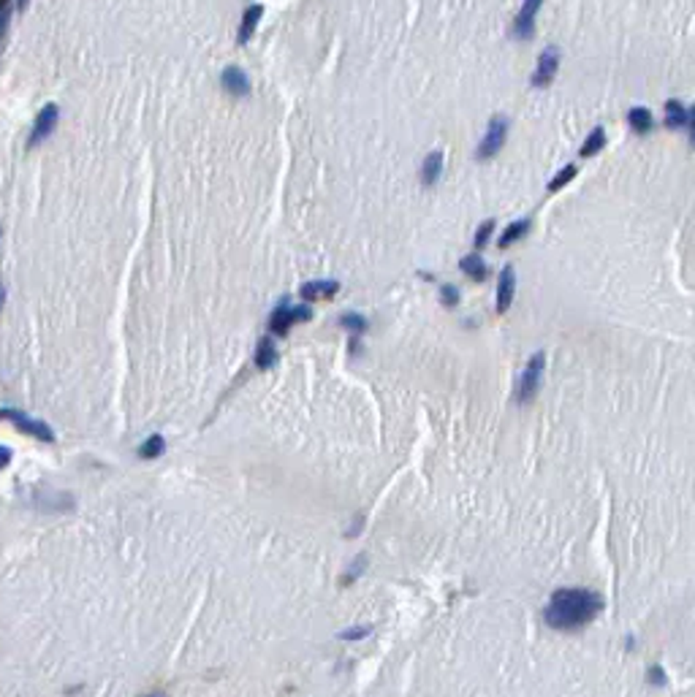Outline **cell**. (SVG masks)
I'll use <instances>...</instances> for the list:
<instances>
[{
    "instance_id": "obj_33",
    "label": "cell",
    "mask_w": 695,
    "mask_h": 697,
    "mask_svg": "<svg viewBox=\"0 0 695 697\" xmlns=\"http://www.w3.org/2000/svg\"><path fill=\"white\" fill-rule=\"evenodd\" d=\"M16 3H19V9H25V6H28V0H16Z\"/></svg>"
},
{
    "instance_id": "obj_21",
    "label": "cell",
    "mask_w": 695,
    "mask_h": 697,
    "mask_svg": "<svg viewBox=\"0 0 695 697\" xmlns=\"http://www.w3.org/2000/svg\"><path fill=\"white\" fill-rule=\"evenodd\" d=\"M340 326H342V329H348V331H354V334H364V331H367V320L361 318L359 312H348V315H342Z\"/></svg>"
},
{
    "instance_id": "obj_27",
    "label": "cell",
    "mask_w": 695,
    "mask_h": 697,
    "mask_svg": "<svg viewBox=\"0 0 695 697\" xmlns=\"http://www.w3.org/2000/svg\"><path fill=\"white\" fill-rule=\"evenodd\" d=\"M440 299H443L446 307H456L459 304V290L454 288V285H443L440 288Z\"/></svg>"
},
{
    "instance_id": "obj_20",
    "label": "cell",
    "mask_w": 695,
    "mask_h": 697,
    "mask_svg": "<svg viewBox=\"0 0 695 697\" xmlns=\"http://www.w3.org/2000/svg\"><path fill=\"white\" fill-rule=\"evenodd\" d=\"M603 147H606V131H603V128H595V131L587 136V141H584V147H581V158H592V155H598Z\"/></svg>"
},
{
    "instance_id": "obj_25",
    "label": "cell",
    "mask_w": 695,
    "mask_h": 697,
    "mask_svg": "<svg viewBox=\"0 0 695 697\" xmlns=\"http://www.w3.org/2000/svg\"><path fill=\"white\" fill-rule=\"evenodd\" d=\"M492 231H495V220H486V223L478 228V234H476V250H483V247H486Z\"/></svg>"
},
{
    "instance_id": "obj_26",
    "label": "cell",
    "mask_w": 695,
    "mask_h": 697,
    "mask_svg": "<svg viewBox=\"0 0 695 697\" xmlns=\"http://www.w3.org/2000/svg\"><path fill=\"white\" fill-rule=\"evenodd\" d=\"M372 632V627H351V630H345V632H340V637L342 640H361V637H367Z\"/></svg>"
},
{
    "instance_id": "obj_22",
    "label": "cell",
    "mask_w": 695,
    "mask_h": 697,
    "mask_svg": "<svg viewBox=\"0 0 695 697\" xmlns=\"http://www.w3.org/2000/svg\"><path fill=\"white\" fill-rule=\"evenodd\" d=\"M573 177H576V166H565V168H562V171H559V174H557L554 180L549 182V190H552V193H557V190H562L565 185L571 182Z\"/></svg>"
},
{
    "instance_id": "obj_28",
    "label": "cell",
    "mask_w": 695,
    "mask_h": 697,
    "mask_svg": "<svg viewBox=\"0 0 695 697\" xmlns=\"http://www.w3.org/2000/svg\"><path fill=\"white\" fill-rule=\"evenodd\" d=\"M647 676H649V681L657 684V686H663V684H665V673H663V667H660V665H652V667H649Z\"/></svg>"
},
{
    "instance_id": "obj_2",
    "label": "cell",
    "mask_w": 695,
    "mask_h": 697,
    "mask_svg": "<svg viewBox=\"0 0 695 697\" xmlns=\"http://www.w3.org/2000/svg\"><path fill=\"white\" fill-rule=\"evenodd\" d=\"M0 421H11L19 432L31 434V437H35V440L47 442V445H52V442L58 440V437H55V432H52V426L44 424V421H38V418H31L28 412H19V410H14V407L0 410Z\"/></svg>"
},
{
    "instance_id": "obj_31",
    "label": "cell",
    "mask_w": 695,
    "mask_h": 697,
    "mask_svg": "<svg viewBox=\"0 0 695 697\" xmlns=\"http://www.w3.org/2000/svg\"><path fill=\"white\" fill-rule=\"evenodd\" d=\"M3 302H6V288L0 285V309H3Z\"/></svg>"
},
{
    "instance_id": "obj_11",
    "label": "cell",
    "mask_w": 695,
    "mask_h": 697,
    "mask_svg": "<svg viewBox=\"0 0 695 697\" xmlns=\"http://www.w3.org/2000/svg\"><path fill=\"white\" fill-rule=\"evenodd\" d=\"M337 290H340V282H334V280H318V282H305L299 293L307 302H321V299H332Z\"/></svg>"
},
{
    "instance_id": "obj_14",
    "label": "cell",
    "mask_w": 695,
    "mask_h": 697,
    "mask_svg": "<svg viewBox=\"0 0 695 697\" xmlns=\"http://www.w3.org/2000/svg\"><path fill=\"white\" fill-rule=\"evenodd\" d=\"M440 168H443V155L440 152H429L427 160H424V166H421V182L427 185V187L434 185L437 177H440Z\"/></svg>"
},
{
    "instance_id": "obj_10",
    "label": "cell",
    "mask_w": 695,
    "mask_h": 697,
    "mask_svg": "<svg viewBox=\"0 0 695 697\" xmlns=\"http://www.w3.org/2000/svg\"><path fill=\"white\" fill-rule=\"evenodd\" d=\"M513 290H516L513 266H505L500 274V285H497V312H508L510 302H513Z\"/></svg>"
},
{
    "instance_id": "obj_17",
    "label": "cell",
    "mask_w": 695,
    "mask_h": 697,
    "mask_svg": "<svg viewBox=\"0 0 695 697\" xmlns=\"http://www.w3.org/2000/svg\"><path fill=\"white\" fill-rule=\"evenodd\" d=\"M690 120V114H687V109L682 106L679 101H668L665 104V125L668 128H684Z\"/></svg>"
},
{
    "instance_id": "obj_13",
    "label": "cell",
    "mask_w": 695,
    "mask_h": 697,
    "mask_svg": "<svg viewBox=\"0 0 695 697\" xmlns=\"http://www.w3.org/2000/svg\"><path fill=\"white\" fill-rule=\"evenodd\" d=\"M261 16H263L261 6H250V9H245V14H242V25H239V44H248L250 38H253L256 25L261 22Z\"/></svg>"
},
{
    "instance_id": "obj_4",
    "label": "cell",
    "mask_w": 695,
    "mask_h": 697,
    "mask_svg": "<svg viewBox=\"0 0 695 697\" xmlns=\"http://www.w3.org/2000/svg\"><path fill=\"white\" fill-rule=\"evenodd\" d=\"M310 318H312V309H310V307H305V304L294 307V304L283 302V304H278V309H275L272 318H269V331L278 334V336H285L296 323H305V320H310Z\"/></svg>"
},
{
    "instance_id": "obj_12",
    "label": "cell",
    "mask_w": 695,
    "mask_h": 697,
    "mask_svg": "<svg viewBox=\"0 0 695 697\" xmlns=\"http://www.w3.org/2000/svg\"><path fill=\"white\" fill-rule=\"evenodd\" d=\"M280 353H278V345L272 342V336H261V342H258V348H256V366L258 369H272V366L278 364Z\"/></svg>"
},
{
    "instance_id": "obj_5",
    "label": "cell",
    "mask_w": 695,
    "mask_h": 697,
    "mask_svg": "<svg viewBox=\"0 0 695 697\" xmlns=\"http://www.w3.org/2000/svg\"><path fill=\"white\" fill-rule=\"evenodd\" d=\"M505 133H508V120H505V117H495V120L489 122V131H486V136L481 141L476 158H478V160L495 158L497 152H500V147L505 144Z\"/></svg>"
},
{
    "instance_id": "obj_32",
    "label": "cell",
    "mask_w": 695,
    "mask_h": 697,
    "mask_svg": "<svg viewBox=\"0 0 695 697\" xmlns=\"http://www.w3.org/2000/svg\"><path fill=\"white\" fill-rule=\"evenodd\" d=\"M141 697H169L166 692H153V695H141Z\"/></svg>"
},
{
    "instance_id": "obj_3",
    "label": "cell",
    "mask_w": 695,
    "mask_h": 697,
    "mask_svg": "<svg viewBox=\"0 0 695 697\" xmlns=\"http://www.w3.org/2000/svg\"><path fill=\"white\" fill-rule=\"evenodd\" d=\"M543 366H546V356L538 350V353L530 358V364H527V369L522 372L519 383H516V402H519V405H527V402L535 399L538 388H541Z\"/></svg>"
},
{
    "instance_id": "obj_1",
    "label": "cell",
    "mask_w": 695,
    "mask_h": 697,
    "mask_svg": "<svg viewBox=\"0 0 695 697\" xmlns=\"http://www.w3.org/2000/svg\"><path fill=\"white\" fill-rule=\"evenodd\" d=\"M603 610V597L592 589H559L552 594L543 610L546 624L557 632H576L584 630Z\"/></svg>"
},
{
    "instance_id": "obj_15",
    "label": "cell",
    "mask_w": 695,
    "mask_h": 697,
    "mask_svg": "<svg viewBox=\"0 0 695 697\" xmlns=\"http://www.w3.org/2000/svg\"><path fill=\"white\" fill-rule=\"evenodd\" d=\"M459 269H462L467 277H473V280H486V274H489V266L483 263V258L478 253H473V256H464L459 260Z\"/></svg>"
},
{
    "instance_id": "obj_30",
    "label": "cell",
    "mask_w": 695,
    "mask_h": 697,
    "mask_svg": "<svg viewBox=\"0 0 695 697\" xmlns=\"http://www.w3.org/2000/svg\"><path fill=\"white\" fill-rule=\"evenodd\" d=\"M687 114H690V120H687V122H690V141L695 144V109H693V111H687Z\"/></svg>"
},
{
    "instance_id": "obj_29",
    "label": "cell",
    "mask_w": 695,
    "mask_h": 697,
    "mask_svg": "<svg viewBox=\"0 0 695 697\" xmlns=\"http://www.w3.org/2000/svg\"><path fill=\"white\" fill-rule=\"evenodd\" d=\"M11 456H14V454H11V448H6V445H0V470L11 464Z\"/></svg>"
},
{
    "instance_id": "obj_8",
    "label": "cell",
    "mask_w": 695,
    "mask_h": 697,
    "mask_svg": "<svg viewBox=\"0 0 695 697\" xmlns=\"http://www.w3.org/2000/svg\"><path fill=\"white\" fill-rule=\"evenodd\" d=\"M220 84H223V90L234 95V98H248L250 95V79L248 74L239 68V65H229L223 76H220Z\"/></svg>"
},
{
    "instance_id": "obj_23",
    "label": "cell",
    "mask_w": 695,
    "mask_h": 697,
    "mask_svg": "<svg viewBox=\"0 0 695 697\" xmlns=\"http://www.w3.org/2000/svg\"><path fill=\"white\" fill-rule=\"evenodd\" d=\"M9 22H11V0H0V46L6 41Z\"/></svg>"
},
{
    "instance_id": "obj_9",
    "label": "cell",
    "mask_w": 695,
    "mask_h": 697,
    "mask_svg": "<svg viewBox=\"0 0 695 697\" xmlns=\"http://www.w3.org/2000/svg\"><path fill=\"white\" fill-rule=\"evenodd\" d=\"M543 0H525V6H522V11L516 16V22H513V35L516 38H532V33H535V14H538V9H541Z\"/></svg>"
},
{
    "instance_id": "obj_24",
    "label": "cell",
    "mask_w": 695,
    "mask_h": 697,
    "mask_svg": "<svg viewBox=\"0 0 695 697\" xmlns=\"http://www.w3.org/2000/svg\"><path fill=\"white\" fill-rule=\"evenodd\" d=\"M364 567H367V556H356V561H354V564H351V570H348L351 576H345V578H342V581H340V586H348V583H354L356 578L361 576V570H364Z\"/></svg>"
},
{
    "instance_id": "obj_19",
    "label": "cell",
    "mask_w": 695,
    "mask_h": 697,
    "mask_svg": "<svg viewBox=\"0 0 695 697\" xmlns=\"http://www.w3.org/2000/svg\"><path fill=\"white\" fill-rule=\"evenodd\" d=\"M527 228H530V220H516V223H510V226L505 228V234L500 236V247H510L513 242H519V239L527 234Z\"/></svg>"
},
{
    "instance_id": "obj_18",
    "label": "cell",
    "mask_w": 695,
    "mask_h": 697,
    "mask_svg": "<svg viewBox=\"0 0 695 697\" xmlns=\"http://www.w3.org/2000/svg\"><path fill=\"white\" fill-rule=\"evenodd\" d=\"M166 451V440L160 437V434H153V437H147V440L139 445V459L144 461H150V459H160Z\"/></svg>"
},
{
    "instance_id": "obj_16",
    "label": "cell",
    "mask_w": 695,
    "mask_h": 697,
    "mask_svg": "<svg viewBox=\"0 0 695 697\" xmlns=\"http://www.w3.org/2000/svg\"><path fill=\"white\" fill-rule=\"evenodd\" d=\"M628 122H630V128H633L635 133H649L652 131V111L644 106H635L628 111Z\"/></svg>"
},
{
    "instance_id": "obj_6",
    "label": "cell",
    "mask_w": 695,
    "mask_h": 697,
    "mask_svg": "<svg viewBox=\"0 0 695 697\" xmlns=\"http://www.w3.org/2000/svg\"><path fill=\"white\" fill-rule=\"evenodd\" d=\"M58 120H60V109H58V104H47V106L41 109V114L35 117V125H33V133H31V138H28V147H38L44 138L58 128Z\"/></svg>"
},
{
    "instance_id": "obj_7",
    "label": "cell",
    "mask_w": 695,
    "mask_h": 697,
    "mask_svg": "<svg viewBox=\"0 0 695 697\" xmlns=\"http://www.w3.org/2000/svg\"><path fill=\"white\" fill-rule=\"evenodd\" d=\"M557 68H559V49H557V46L543 49L541 57H538V68H535V74H532V84H535V87L552 84Z\"/></svg>"
}]
</instances>
